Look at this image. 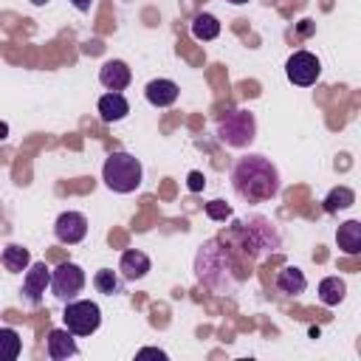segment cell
<instances>
[{"label":"cell","instance_id":"cell-1","mask_svg":"<svg viewBox=\"0 0 361 361\" xmlns=\"http://www.w3.org/2000/svg\"><path fill=\"white\" fill-rule=\"evenodd\" d=\"M248 274L251 271L237 262V254H231L220 237L203 243L195 257V276L214 293H231L240 282L248 279Z\"/></svg>","mask_w":361,"mask_h":361},{"label":"cell","instance_id":"cell-2","mask_svg":"<svg viewBox=\"0 0 361 361\" xmlns=\"http://www.w3.org/2000/svg\"><path fill=\"white\" fill-rule=\"evenodd\" d=\"M231 189L243 203H265L279 192V169L257 152L237 158L231 166Z\"/></svg>","mask_w":361,"mask_h":361},{"label":"cell","instance_id":"cell-3","mask_svg":"<svg viewBox=\"0 0 361 361\" xmlns=\"http://www.w3.org/2000/svg\"><path fill=\"white\" fill-rule=\"evenodd\" d=\"M220 240L228 245L231 254H243L248 262H254L257 257L268 254V251H276L282 237L276 231V226L268 220V217H248V220H240L234 223L226 234H220Z\"/></svg>","mask_w":361,"mask_h":361},{"label":"cell","instance_id":"cell-4","mask_svg":"<svg viewBox=\"0 0 361 361\" xmlns=\"http://www.w3.org/2000/svg\"><path fill=\"white\" fill-rule=\"evenodd\" d=\"M102 180L110 192L116 195H130L141 186L144 180V166L135 155L130 152H110L104 158V166H102Z\"/></svg>","mask_w":361,"mask_h":361},{"label":"cell","instance_id":"cell-5","mask_svg":"<svg viewBox=\"0 0 361 361\" xmlns=\"http://www.w3.org/2000/svg\"><path fill=\"white\" fill-rule=\"evenodd\" d=\"M257 138V118L251 110H231L217 121V141L234 149L248 147Z\"/></svg>","mask_w":361,"mask_h":361},{"label":"cell","instance_id":"cell-6","mask_svg":"<svg viewBox=\"0 0 361 361\" xmlns=\"http://www.w3.org/2000/svg\"><path fill=\"white\" fill-rule=\"evenodd\" d=\"M62 319H65V327L73 336H90L102 324V310L90 299H71V302H65Z\"/></svg>","mask_w":361,"mask_h":361},{"label":"cell","instance_id":"cell-7","mask_svg":"<svg viewBox=\"0 0 361 361\" xmlns=\"http://www.w3.org/2000/svg\"><path fill=\"white\" fill-rule=\"evenodd\" d=\"M51 290H54V296L59 299V302H71V299H76L79 293H82V288H85V271L76 265V262H59L54 271H51V285H48Z\"/></svg>","mask_w":361,"mask_h":361},{"label":"cell","instance_id":"cell-8","mask_svg":"<svg viewBox=\"0 0 361 361\" xmlns=\"http://www.w3.org/2000/svg\"><path fill=\"white\" fill-rule=\"evenodd\" d=\"M285 73H288V79H290L293 85L310 87V85H316L319 76H322V62H319L316 54H310V51H293V54L288 56V62H285Z\"/></svg>","mask_w":361,"mask_h":361},{"label":"cell","instance_id":"cell-9","mask_svg":"<svg viewBox=\"0 0 361 361\" xmlns=\"http://www.w3.org/2000/svg\"><path fill=\"white\" fill-rule=\"evenodd\" d=\"M54 234L65 245H76L87 237V217L82 212H62L54 223Z\"/></svg>","mask_w":361,"mask_h":361},{"label":"cell","instance_id":"cell-10","mask_svg":"<svg viewBox=\"0 0 361 361\" xmlns=\"http://www.w3.org/2000/svg\"><path fill=\"white\" fill-rule=\"evenodd\" d=\"M51 285V268L45 262H31L25 268V279H23V296L28 305H39L45 288Z\"/></svg>","mask_w":361,"mask_h":361},{"label":"cell","instance_id":"cell-11","mask_svg":"<svg viewBox=\"0 0 361 361\" xmlns=\"http://www.w3.org/2000/svg\"><path fill=\"white\" fill-rule=\"evenodd\" d=\"M99 82H102L107 90L121 93V90L133 82V73H130L127 62H121V59H107V62L102 65V71H99Z\"/></svg>","mask_w":361,"mask_h":361},{"label":"cell","instance_id":"cell-12","mask_svg":"<svg viewBox=\"0 0 361 361\" xmlns=\"http://www.w3.org/2000/svg\"><path fill=\"white\" fill-rule=\"evenodd\" d=\"M144 96L152 107H169L178 102L180 96V87L172 82V79H152L147 87H144Z\"/></svg>","mask_w":361,"mask_h":361},{"label":"cell","instance_id":"cell-13","mask_svg":"<svg viewBox=\"0 0 361 361\" xmlns=\"http://www.w3.org/2000/svg\"><path fill=\"white\" fill-rule=\"evenodd\" d=\"M149 268H152L149 257H147L144 251H135V248H133V251H124L121 259H118V274H121V279H130V282L147 276Z\"/></svg>","mask_w":361,"mask_h":361},{"label":"cell","instance_id":"cell-14","mask_svg":"<svg viewBox=\"0 0 361 361\" xmlns=\"http://www.w3.org/2000/svg\"><path fill=\"white\" fill-rule=\"evenodd\" d=\"M76 353H79V347H76L73 333L68 327H56V330L48 333V355L54 361H65V358H71Z\"/></svg>","mask_w":361,"mask_h":361},{"label":"cell","instance_id":"cell-15","mask_svg":"<svg viewBox=\"0 0 361 361\" xmlns=\"http://www.w3.org/2000/svg\"><path fill=\"white\" fill-rule=\"evenodd\" d=\"M127 113H130V104H127L124 93L110 90V93H104V96L99 99V116H102V121L113 124V121H121Z\"/></svg>","mask_w":361,"mask_h":361},{"label":"cell","instance_id":"cell-16","mask_svg":"<svg viewBox=\"0 0 361 361\" xmlns=\"http://www.w3.org/2000/svg\"><path fill=\"white\" fill-rule=\"evenodd\" d=\"M336 243H338V248H341L344 254H350V257L361 254V223H358V220L341 223L338 231H336Z\"/></svg>","mask_w":361,"mask_h":361},{"label":"cell","instance_id":"cell-17","mask_svg":"<svg viewBox=\"0 0 361 361\" xmlns=\"http://www.w3.org/2000/svg\"><path fill=\"white\" fill-rule=\"evenodd\" d=\"M276 288H279V293H285V296H299V293H305L307 279H305V274H302L296 265H285V268L276 274Z\"/></svg>","mask_w":361,"mask_h":361},{"label":"cell","instance_id":"cell-18","mask_svg":"<svg viewBox=\"0 0 361 361\" xmlns=\"http://www.w3.org/2000/svg\"><path fill=\"white\" fill-rule=\"evenodd\" d=\"M344 296H347V285H344L341 276H324L319 282V299H322V305L333 307V305L344 302Z\"/></svg>","mask_w":361,"mask_h":361},{"label":"cell","instance_id":"cell-19","mask_svg":"<svg viewBox=\"0 0 361 361\" xmlns=\"http://www.w3.org/2000/svg\"><path fill=\"white\" fill-rule=\"evenodd\" d=\"M217 34H220V20H217L214 14H206V11L195 14V20H192V37H195V39L209 42V39H214Z\"/></svg>","mask_w":361,"mask_h":361},{"label":"cell","instance_id":"cell-20","mask_svg":"<svg viewBox=\"0 0 361 361\" xmlns=\"http://www.w3.org/2000/svg\"><path fill=\"white\" fill-rule=\"evenodd\" d=\"M0 259H3L6 271H11V274H20V271H25L31 265V254L23 245H6L3 254H0Z\"/></svg>","mask_w":361,"mask_h":361},{"label":"cell","instance_id":"cell-21","mask_svg":"<svg viewBox=\"0 0 361 361\" xmlns=\"http://www.w3.org/2000/svg\"><path fill=\"white\" fill-rule=\"evenodd\" d=\"M93 285H96V290L104 293V296H118V293H124V282H121V276H118L116 271H110V268L96 271Z\"/></svg>","mask_w":361,"mask_h":361},{"label":"cell","instance_id":"cell-22","mask_svg":"<svg viewBox=\"0 0 361 361\" xmlns=\"http://www.w3.org/2000/svg\"><path fill=\"white\" fill-rule=\"evenodd\" d=\"M23 338L14 327H0V361H14L20 358Z\"/></svg>","mask_w":361,"mask_h":361},{"label":"cell","instance_id":"cell-23","mask_svg":"<svg viewBox=\"0 0 361 361\" xmlns=\"http://www.w3.org/2000/svg\"><path fill=\"white\" fill-rule=\"evenodd\" d=\"M355 203V192L350 186H336L327 197H324V212L327 214H336L338 209H350Z\"/></svg>","mask_w":361,"mask_h":361},{"label":"cell","instance_id":"cell-24","mask_svg":"<svg viewBox=\"0 0 361 361\" xmlns=\"http://www.w3.org/2000/svg\"><path fill=\"white\" fill-rule=\"evenodd\" d=\"M206 217L214 220V223H226V220L231 217V206H228L226 200H220V197H217V200H209V203H206Z\"/></svg>","mask_w":361,"mask_h":361},{"label":"cell","instance_id":"cell-25","mask_svg":"<svg viewBox=\"0 0 361 361\" xmlns=\"http://www.w3.org/2000/svg\"><path fill=\"white\" fill-rule=\"evenodd\" d=\"M203 186H206V178H203L200 172H189V189H192V192H200Z\"/></svg>","mask_w":361,"mask_h":361},{"label":"cell","instance_id":"cell-26","mask_svg":"<svg viewBox=\"0 0 361 361\" xmlns=\"http://www.w3.org/2000/svg\"><path fill=\"white\" fill-rule=\"evenodd\" d=\"M149 355H155V358H166V353L158 350V347H144V350H138V358H149Z\"/></svg>","mask_w":361,"mask_h":361},{"label":"cell","instance_id":"cell-27","mask_svg":"<svg viewBox=\"0 0 361 361\" xmlns=\"http://www.w3.org/2000/svg\"><path fill=\"white\" fill-rule=\"evenodd\" d=\"M71 3H73L79 11H90V6H93V0H71Z\"/></svg>","mask_w":361,"mask_h":361},{"label":"cell","instance_id":"cell-28","mask_svg":"<svg viewBox=\"0 0 361 361\" xmlns=\"http://www.w3.org/2000/svg\"><path fill=\"white\" fill-rule=\"evenodd\" d=\"M6 135H8V124H3V121H0V141H3Z\"/></svg>","mask_w":361,"mask_h":361},{"label":"cell","instance_id":"cell-29","mask_svg":"<svg viewBox=\"0 0 361 361\" xmlns=\"http://www.w3.org/2000/svg\"><path fill=\"white\" fill-rule=\"evenodd\" d=\"M31 3H34V6H45L48 0H31Z\"/></svg>","mask_w":361,"mask_h":361},{"label":"cell","instance_id":"cell-30","mask_svg":"<svg viewBox=\"0 0 361 361\" xmlns=\"http://www.w3.org/2000/svg\"><path fill=\"white\" fill-rule=\"evenodd\" d=\"M228 3H234V6H243V3H248V0H228Z\"/></svg>","mask_w":361,"mask_h":361}]
</instances>
